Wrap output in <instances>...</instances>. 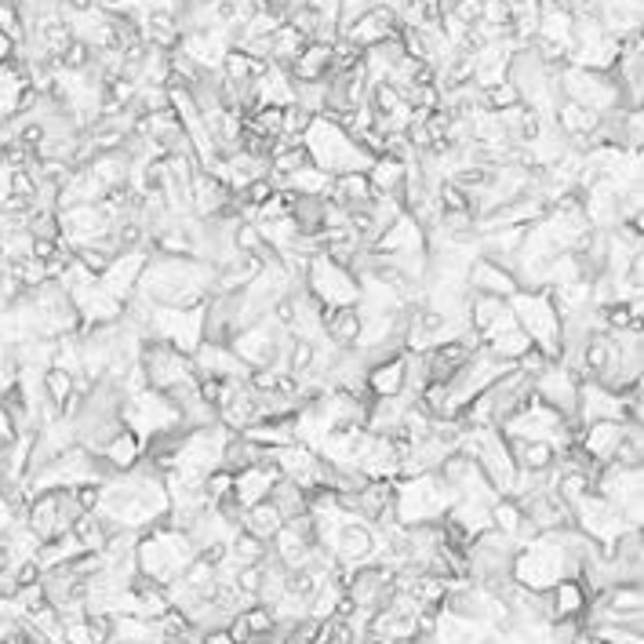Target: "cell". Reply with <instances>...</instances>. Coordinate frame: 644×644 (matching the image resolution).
Listing matches in <instances>:
<instances>
[{
  "mask_svg": "<svg viewBox=\"0 0 644 644\" xmlns=\"http://www.w3.org/2000/svg\"><path fill=\"white\" fill-rule=\"evenodd\" d=\"M302 146L310 153V164L324 168L327 175H346V171H368L375 157L349 135L346 128H338L335 120L313 117L302 131Z\"/></svg>",
  "mask_w": 644,
  "mask_h": 644,
  "instance_id": "6da1fadb",
  "label": "cell"
},
{
  "mask_svg": "<svg viewBox=\"0 0 644 644\" xmlns=\"http://www.w3.org/2000/svg\"><path fill=\"white\" fill-rule=\"evenodd\" d=\"M452 502L455 491L437 474L404 477L393 485V517H397V524H430L444 517Z\"/></svg>",
  "mask_w": 644,
  "mask_h": 644,
  "instance_id": "7a4b0ae2",
  "label": "cell"
},
{
  "mask_svg": "<svg viewBox=\"0 0 644 644\" xmlns=\"http://www.w3.org/2000/svg\"><path fill=\"white\" fill-rule=\"evenodd\" d=\"M306 291L321 306H357L360 302V284L346 266H338L327 255H313L310 270H306Z\"/></svg>",
  "mask_w": 644,
  "mask_h": 644,
  "instance_id": "3957f363",
  "label": "cell"
},
{
  "mask_svg": "<svg viewBox=\"0 0 644 644\" xmlns=\"http://www.w3.org/2000/svg\"><path fill=\"white\" fill-rule=\"evenodd\" d=\"M401 33V19H397V8L393 4H379V8H371L368 15H360L354 26H346L338 37L349 40V44H357L360 51L371 48V44H382V40H390V37H397Z\"/></svg>",
  "mask_w": 644,
  "mask_h": 644,
  "instance_id": "277c9868",
  "label": "cell"
},
{
  "mask_svg": "<svg viewBox=\"0 0 644 644\" xmlns=\"http://www.w3.org/2000/svg\"><path fill=\"white\" fill-rule=\"evenodd\" d=\"M466 288L510 299V295H517V281H513V270L499 266V262H491L485 255H474L469 259V266H466Z\"/></svg>",
  "mask_w": 644,
  "mask_h": 644,
  "instance_id": "5b68a950",
  "label": "cell"
},
{
  "mask_svg": "<svg viewBox=\"0 0 644 644\" xmlns=\"http://www.w3.org/2000/svg\"><path fill=\"white\" fill-rule=\"evenodd\" d=\"M371 251H382V255H408V251H426V229L415 223L408 212H401L386 226V234L375 240V248H371Z\"/></svg>",
  "mask_w": 644,
  "mask_h": 644,
  "instance_id": "8992f818",
  "label": "cell"
},
{
  "mask_svg": "<svg viewBox=\"0 0 644 644\" xmlns=\"http://www.w3.org/2000/svg\"><path fill=\"white\" fill-rule=\"evenodd\" d=\"M622 433H627V422H619V419H597V422H586L583 426V441H579V444H583L586 452L597 458V463H611V455H616Z\"/></svg>",
  "mask_w": 644,
  "mask_h": 644,
  "instance_id": "52a82bcc",
  "label": "cell"
},
{
  "mask_svg": "<svg viewBox=\"0 0 644 644\" xmlns=\"http://www.w3.org/2000/svg\"><path fill=\"white\" fill-rule=\"evenodd\" d=\"M26 87H29L26 65H22L15 55H11L8 62H0V124H8V120L19 114V103Z\"/></svg>",
  "mask_w": 644,
  "mask_h": 644,
  "instance_id": "ba28073f",
  "label": "cell"
},
{
  "mask_svg": "<svg viewBox=\"0 0 644 644\" xmlns=\"http://www.w3.org/2000/svg\"><path fill=\"white\" fill-rule=\"evenodd\" d=\"M291 81H327V73H332V44H321V40H310L306 48L299 51V59L288 65Z\"/></svg>",
  "mask_w": 644,
  "mask_h": 644,
  "instance_id": "9c48e42d",
  "label": "cell"
},
{
  "mask_svg": "<svg viewBox=\"0 0 644 644\" xmlns=\"http://www.w3.org/2000/svg\"><path fill=\"white\" fill-rule=\"evenodd\" d=\"M550 605H553V619H579L583 622L589 597L586 589L579 586V579H557L550 586Z\"/></svg>",
  "mask_w": 644,
  "mask_h": 644,
  "instance_id": "30bf717a",
  "label": "cell"
},
{
  "mask_svg": "<svg viewBox=\"0 0 644 644\" xmlns=\"http://www.w3.org/2000/svg\"><path fill=\"white\" fill-rule=\"evenodd\" d=\"M281 524H284V517L277 513V506H273L270 499H262V502H251V506L245 510V521H240V532L255 535L259 542H270L273 535L281 532Z\"/></svg>",
  "mask_w": 644,
  "mask_h": 644,
  "instance_id": "8fae6325",
  "label": "cell"
},
{
  "mask_svg": "<svg viewBox=\"0 0 644 644\" xmlns=\"http://www.w3.org/2000/svg\"><path fill=\"white\" fill-rule=\"evenodd\" d=\"M273 480H277V474L266 466H248L240 469V474H234V496L245 502V506H251V502H262L270 496Z\"/></svg>",
  "mask_w": 644,
  "mask_h": 644,
  "instance_id": "7c38bea8",
  "label": "cell"
},
{
  "mask_svg": "<svg viewBox=\"0 0 644 644\" xmlns=\"http://www.w3.org/2000/svg\"><path fill=\"white\" fill-rule=\"evenodd\" d=\"M506 437V433H502ZM506 448L517 469H550L553 466V448L546 441H524V437H506Z\"/></svg>",
  "mask_w": 644,
  "mask_h": 644,
  "instance_id": "4fadbf2b",
  "label": "cell"
},
{
  "mask_svg": "<svg viewBox=\"0 0 644 644\" xmlns=\"http://www.w3.org/2000/svg\"><path fill=\"white\" fill-rule=\"evenodd\" d=\"M266 499L277 506V513L284 521H295V517H302V513H310V506H306V491L295 485V480H288V477L273 480V488H270Z\"/></svg>",
  "mask_w": 644,
  "mask_h": 644,
  "instance_id": "5bb4252c",
  "label": "cell"
},
{
  "mask_svg": "<svg viewBox=\"0 0 644 644\" xmlns=\"http://www.w3.org/2000/svg\"><path fill=\"white\" fill-rule=\"evenodd\" d=\"M480 106L491 109V114H502V109H510V106H521V95L510 81H499L491 87H480Z\"/></svg>",
  "mask_w": 644,
  "mask_h": 644,
  "instance_id": "9a60e30c",
  "label": "cell"
},
{
  "mask_svg": "<svg viewBox=\"0 0 644 644\" xmlns=\"http://www.w3.org/2000/svg\"><path fill=\"white\" fill-rule=\"evenodd\" d=\"M40 390H44V397L55 401L62 408V401L73 393V375L70 371H62V368H44V375H40Z\"/></svg>",
  "mask_w": 644,
  "mask_h": 644,
  "instance_id": "2e32d148",
  "label": "cell"
},
{
  "mask_svg": "<svg viewBox=\"0 0 644 644\" xmlns=\"http://www.w3.org/2000/svg\"><path fill=\"white\" fill-rule=\"evenodd\" d=\"M19 437V426L11 422V415H8V408L0 404V448H11V441Z\"/></svg>",
  "mask_w": 644,
  "mask_h": 644,
  "instance_id": "e0dca14e",
  "label": "cell"
},
{
  "mask_svg": "<svg viewBox=\"0 0 644 644\" xmlns=\"http://www.w3.org/2000/svg\"><path fill=\"white\" fill-rule=\"evenodd\" d=\"M11 55H15V40H11L8 33H0V62H8Z\"/></svg>",
  "mask_w": 644,
  "mask_h": 644,
  "instance_id": "ac0fdd59",
  "label": "cell"
},
{
  "mask_svg": "<svg viewBox=\"0 0 644 644\" xmlns=\"http://www.w3.org/2000/svg\"><path fill=\"white\" fill-rule=\"evenodd\" d=\"M11 4H26V0H11Z\"/></svg>",
  "mask_w": 644,
  "mask_h": 644,
  "instance_id": "d6986e66",
  "label": "cell"
},
{
  "mask_svg": "<svg viewBox=\"0 0 644 644\" xmlns=\"http://www.w3.org/2000/svg\"><path fill=\"white\" fill-rule=\"evenodd\" d=\"M37 4H51V0H37Z\"/></svg>",
  "mask_w": 644,
  "mask_h": 644,
  "instance_id": "ffe728a7",
  "label": "cell"
}]
</instances>
